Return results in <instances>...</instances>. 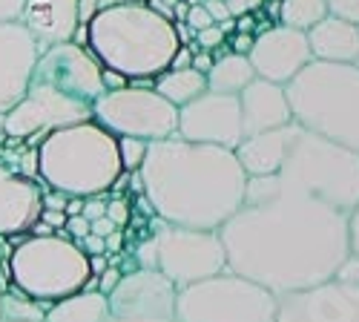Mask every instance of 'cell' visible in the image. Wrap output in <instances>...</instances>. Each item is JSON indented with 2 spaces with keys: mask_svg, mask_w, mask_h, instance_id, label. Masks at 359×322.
Instances as JSON below:
<instances>
[{
  "mask_svg": "<svg viewBox=\"0 0 359 322\" xmlns=\"http://www.w3.org/2000/svg\"><path fill=\"white\" fill-rule=\"evenodd\" d=\"M86 52L104 72L130 81H147L167 72L182 38L178 26L147 4H109L86 23Z\"/></svg>",
  "mask_w": 359,
  "mask_h": 322,
  "instance_id": "cell-3",
  "label": "cell"
},
{
  "mask_svg": "<svg viewBox=\"0 0 359 322\" xmlns=\"http://www.w3.org/2000/svg\"><path fill=\"white\" fill-rule=\"evenodd\" d=\"M43 322H109V300L101 290H78L49 305L43 311Z\"/></svg>",
  "mask_w": 359,
  "mask_h": 322,
  "instance_id": "cell-23",
  "label": "cell"
},
{
  "mask_svg": "<svg viewBox=\"0 0 359 322\" xmlns=\"http://www.w3.org/2000/svg\"><path fill=\"white\" fill-rule=\"evenodd\" d=\"M178 288L161 276L158 271L138 268L118 279V285L107 294L109 319H161L172 322Z\"/></svg>",
  "mask_w": 359,
  "mask_h": 322,
  "instance_id": "cell-14",
  "label": "cell"
},
{
  "mask_svg": "<svg viewBox=\"0 0 359 322\" xmlns=\"http://www.w3.org/2000/svg\"><path fill=\"white\" fill-rule=\"evenodd\" d=\"M236 98H238V112H242V133H245V138L259 135V133L279 130V127L293 121V112H290V104H287V95H285V86H279V83L256 78Z\"/></svg>",
  "mask_w": 359,
  "mask_h": 322,
  "instance_id": "cell-19",
  "label": "cell"
},
{
  "mask_svg": "<svg viewBox=\"0 0 359 322\" xmlns=\"http://www.w3.org/2000/svg\"><path fill=\"white\" fill-rule=\"evenodd\" d=\"M204 9H207V15L213 18V23H216V20H227V18H230V15H227V6H224V0H207Z\"/></svg>",
  "mask_w": 359,
  "mask_h": 322,
  "instance_id": "cell-40",
  "label": "cell"
},
{
  "mask_svg": "<svg viewBox=\"0 0 359 322\" xmlns=\"http://www.w3.org/2000/svg\"><path fill=\"white\" fill-rule=\"evenodd\" d=\"M156 95H161L164 101H170L172 107H187L190 101L201 98L207 93V78L201 69L196 67H184V69H167L156 78Z\"/></svg>",
  "mask_w": 359,
  "mask_h": 322,
  "instance_id": "cell-25",
  "label": "cell"
},
{
  "mask_svg": "<svg viewBox=\"0 0 359 322\" xmlns=\"http://www.w3.org/2000/svg\"><path fill=\"white\" fill-rule=\"evenodd\" d=\"M75 245H78L86 256H104V248H107V245H104V239H101V236H93V233H89V236H86L83 242H75Z\"/></svg>",
  "mask_w": 359,
  "mask_h": 322,
  "instance_id": "cell-35",
  "label": "cell"
},
{
  "mask_svg": "<svg viewBox=\"0 0 359 322\" xmlns=\"http://www.w3.org/2000/svg\"><path fill=\"white\" fill-rule=\"evenodd\" d=\"M135 253L141 268L158 271L178 290L227 271V256L219 230H190L167 224L153 239L138 245Z\"/></svg>",
  "mask_w": 359,
  "mask_h": 322,
  "instance_id": "cell-9",
  "label": "cell"
},
{
  "mask_svg": "<svg viewBox=\"0 0 359 322\" xmlns=\"http://www.w3.org/2000/svg\"><path fill=\"white\" fill-rule=\"evenodd\" d=\"M0 314H4V322H43V308L12 285L6 294H0Z\"/></svg>",
  "mask_w": 359,
  "mask_h": 322,
  "instance_id": "cell-27",
  "label": "cell"
},
{
  "mask_svg": "<svg viewBox=\"0 0 359 322\" xmlns=\"http://www.w3.org/2000/svg\"><path fill=\"white\" fill-rule=\"evenodd\" d=\"M224 6H227V15H242V12H245L248 6H253V4H250V0H227Z\"/></svg>",
  "mask_w": 359,
  "mask_h": 322,
  "instance_id": "cell-41",
  "label": "cell"
},
{
  "mask_svg": "<svg viewBox=\"0 0 359 322\" xmlns=\"http://www.w3.org/2000/svg\"><path fill=\"white\" fill-rule=\"evenodd\" d=\"M26 0H0V23H18Z\"/></svg>",
  "mask_w": 359,
  "mask_h": 322,
  "instance_id": "cell-31",
  "label": "cell"
},
{
  "mask_svg": "<svg viewBox=\"0 0 359 322\" xmlns=\"http://www.w3.org/2000/svg\"><path fill=\"white\" fill-rule=\"evenodd\" d=\"M187 23L196 29V32H201V29H207V26H216V23H213V18L207 15V9H204V6H193V9H190V15H187Z\"/></svg>",
  "mask_w": 359,
  "mask_h": 322,
  "instance_id": "cell-33",
  "label": "cell"
},
{
  "mask_svg": "<svg viewBox=\"0 0 359 322\" xmlns=\"http://www.w3.org/2000/svg\"><path fill=\"white\" fill-rule=\"evenodd\" d=\"M276 179L285 187L302 190L342 213H351L359 204V156L299 124Z\"/></svg>",
  "mask_w": 359,
  "mask_h": 322,
  "instance_id": "cell-7",
  "label": "cell"
},
{
  "mask_svg": "<svg viewBox=\"0 0 359 322\" xmlns=\"http://www.w3.org/2000/svg\"><path fill=\"white\" fill-rule=\"evenodd\" d=\"M81 121H93V107L72 101L61 93L41 83H29L26 95L4 115V133L9 138H32L49 135L52 130L72 127Z\"/></svg>",
  "mask_w": 359,
  "mask_h": 322,
  "instance_id": "cell-12",
  "label": "cell"
},
{
  "mask_svg": "<svg viewBox=\"0 0 359 322\" xmlns=\"http://www.w3.org/2000/svg\"><path fill=\"white\" fill-rule=\"evenodd\" d=\"M348 253L359 259V204L348 213Z\"/></svg>",
  "mask_w": 359,
  "mask_h": 322,
  "instance_id": "cell-30",
  "label": "cell"
},
{
  "mask_svg": "<svg viewBox=\"0 0 359 322\" xmlns=\"http://www.w3.org/2000/svg\"><path fill=\"white\" fill-rule=\"evenodd\" d=\"M67 208V196L64 193H55V190H43V210H64Z\"/></svg>",
  "mask_w": 359,
  "mask_h": 322,
  "instance_id": "cell-38",
  "label": "cell"
},
{
  "mask_svg": "<svg viewBox=\"0 0 359 322\" xmlns=\"http://www.w3.org/2000/svg\"><path fill=\"white\" fill-rule=\"evenodd\" d=\"M141 190L167 224L219 230L245 204L248 173L233 150L164 138L147 144L138 167Z\"/></svg>",
  "mask_w": 359,
  "mask_h": 322,
  "instance_id": "cell-2",
  "label": "cell"
},
{
  "mask_svg": "<svg viewBox=\"0 0 359 322\" xmlns=\"http://www.w3.org/2000/svg\"><path fill=\"white\" fill-rule=\"evenodd\" d=\"M109 322H161V319H109Z\"/></svg>",
  "mask_w": 359,
  "mask_h": 322,
  "instance_id": "cell-42",
  "label": "cell"
},
{
  "mask_svg": "<svg viewBox=\"0 0 359 322\" xmlns=\"http://www.w3.org/2000/svg\"><path fill=\"white\" fill-rule=\"evenodd\" d=\"M18 23L35 38L41 49L69 43L78 32V0H26Z\"/></svg>",
  "mask_w": 359,
  "mask_h": 322,
  "instance_id": "cell-20",
  "label": "cell"
},
{
  "mask_svg": "<svg viewBox=\"0 0 359 322\" xmlns=\"http://www.w3.org/2000/svg\"><path fill=\"white\" fill-rule=\"evenodd\" d=\"M325 18H327L325 0H282L279 6L282 26L296 29V32H308V29H313Z\"/></svg>",
  "mask_w": 359,
  "mask_h": 322,
  "instance_id": "cell-26",
  "label": "cell"
},
{
  "mask_svg": "<svg viewBox=\"0 0 359 322\" xmlns=\"http://www.w3.org/2000/svg\"><path fill=\"white\" fill-rule=\"evenodd\" d=\"M273 322H359V285L327 279L276 300Z\"/></svg>",
  "mask_w": 359,
  "mask_h": 322,
  "instance_id": "cell-15",
  "label": "cell"
},
{
  "mask_svg": "<svg viewBox=\"0 0 359 322\" xmlns=\"http://www.w3.org/2000/svg\"><path fill=\"white\" fill-rule=\"evenodd\" d=\"M276 297L262 285L230 271L182 288L175 294L172 322H273Z\"/></svg>",
  "mask_w": 359,
  "mask_h": 322,
  "instance_id": "cell-8",
  "label": "cell"
},
{
  "mask_svg": "<svg viewBox=\"0 0 359 322\" xmlns=\"http://www.w3.org/2000/svg\"><path fill=\"white\" fill-rule=\"evenodd\" d=\"M248 61H250L256 78L285 86L302 72L313 58H311L305 32H296V29H287V26H273L250 43Z\"/></svg>",
  "mask_w": 359,
  "mask_h": 322,
  "instance_id": "cell-16",
  "label": "cell"
},
{
  "mask_svg": "<svg viewBox=\"0 0 359 322\" xmlns=\"http://www.w3.org/2000/svg\"><path fill=\"white\" fill-rule=\"evenodd\" d=\"M9 279L12 288L46 311L49 305L83 290L93 279V271H89V256L64 230H55L52 236L26 233L9 253Z\"/></svg>",
  "mask_w": 359,
  "mask_h": 322,
  "instance_id": "cell-6",
  "label": "cell"
},
{
  "mask_svg": "<svg viewBox=\"0 0 359 322\" xmlns=\"http://www.w3.org/2000/svg\"><path fill=\"white\" fill-rule=\"evenodd\" d=\"M41 46L20 23H0V115H6L29 90Z\"/></svg>",
  "mask_w": 359,
  "mask_h": 322,
  "instance_id": "cell-17",
  "label": "cell"
},
{
  "mask_svg": "<svg viewBox=\"0 0 359 322\" xmlns=\"http://www.w3.org/2000/svg\"><path fill=\"white\" fill-rule=\"evenodd\" d=\"M121 4H144V0H121Z\"/></svg>",
  "mask_w": 359,
  "mask_h": 322,
  "instance_id": "cell-43",
  "label": "cell"
},
{
  "mask_svg": "<svg viewBox=\"0 0 359 322\" xmlns=\"http://www.w3.org/2000/svg\"><path fill=\"white\" fill-rule=\"evenodd\" d=\"M112 230H115V222H109L107 216H101V219H95L93 224H89V233H93V236H101V239H107Z\"/></svg>",
  "mask_w": 359,
  "mask_h": 322,
  "instance_id": "cell-39",
  "label": "cell"
},
{
  "mask_svg": "<svg viewBox=\"0 0 359 322\" xmlns=\"http://www.w3.org/2000/svg\"><path fill=\"white\" fill-rule=\"evenodd\" d=\"M95 279H98V288H95V290H101V294L107 297L109 290H112V288L118 285V279H121V274H118L115 268H107V271H104L101 276H95Z\"/></svg>",
  "mask_w": 359,
  "mask_h": 322,
  "instance_id": "cell-36",
  "label": "cell"
},
{
  "mask_svg": "<svg viewBox=\"0 0 359 322\" xmlns=\"http://www.w3.org/2000/svg\"><path fill=\"white\" fill-rule=\"evenodd\" d=\"M43 210V190L32 175L0 161V236H23Z\"/></svg>",
  "mask_w": 359,
  "mask_h": 322,
  "instance_id": "cell-18",
  "label": "cell"
},
{
  "mask_svg": "<svg viewBox=\"0 0 359 322\" xmlns=\"http://www.w3.org/2000/svg\"><path fill=\"white\" fill-rule=\"evenodd\" d=\"M293 130H296V121L279 127V130H271V133H259V135H250L245 138L238 147L233 150L242 170L248 173V179H256V175H276L279 167H282V159L287 153V144L293 138Z\"/></svg>",
  "mask_w": 359,
  "mask_h": 322,
  "instance_id": "cell-22",
  "label": "cell"
},
{
  "mask_svg": "<svg viewBox=\"0 0 359 322\" xmlns=\"http://www.w3.org/2000/svg\"><path fill=\"white\" fill-rule=\"evenodd\" d=\"M38 222L49 224L52 230H64V224H67V213H64V210H41V219H38Z\"/></svg>",
  "mask_w": 359,
  "mask_h": 322,
  "instance_id": "cell-37",
  "label": "cell"
},
{
  "mask_svg": "<svg viewBox=\"0 0 359 322\" xmlns=\"http://www.w3.org/2000/svg\"><path fill=\"white\" fill-rule=\"evenodd\" d=\"M38 179L67 199H95L121 179L118 138L95 121L52 130L38 147Z\"/></svg>",
  "mask_w": 359,
  "mask_h": 322,
  "instance_id": "cell-4",
  "label": "cell"
},
{
  "mask_svg": "<svg viewBox=\"0 0 359 322\" xmlns=\"http://www.w3.org/2000/svg\"><path fill=\"white\" fill-rule=\"evenodd\" d=\"M204 78H207V93L238 95L248 83L256 81V72H253L245 52H233V55L219 58L216 64H210V69L204 72Z\"/></svg>",
  "mask_w": 359,
  "mask_h": 322,
  "instance_id": "cell-24",
  "label": "cell"
},
{
  "mask_svg": "<svg viewBox=\"0 0 359 322\" xmlns=\"http://www.w3.org/2000/svg\"><path fill=\"white\" fill-rule=\"evenodd\" d=\"M198 41H201L204 49H213V46H219L224 41V29L222 26H207V29L198 32Z\"/></svg>",
  "mask_w": 359,
  "mask_h": 322,
  "instance_id": "cell-32",
  "label": "cell"
},
{
  "mask_svg": "<svg viewBox=\"0 0 359 322\" xmlns=\"http://www.w3.org/2000/svg\"><path fill=\"white\" fill-rule=\"evenodd\" d=\"M285 95L299 127L359 156V64L311 61Z\"/></svg>",
  "mask_w": 359,
  "mask_h": 322,
  "instance_id": "cell-5",
  "label": "cell"
},
{
  "mask_svg": "<svg viewBox=\"0 0 359 322\" xmlns=\"http://www.w3.org/2000/svg\"><path fill=\"white\" fill-rule=\"evenodd\" d=\"M178 138L193 144H210V147L236 150L245 141L242 112H238L236 95L204 93L178 109Z\"/></svg>",
  "mask_w": 359,
  "mask_h": 322,
  "instance_id": "cell-13",
  "label": "cell"
},
{
  "mask_svg": "<svg viewBox=\"0 0 359 322\" xmlns=\"http://www.w3.org/2000/svg\"><path fill=\"white\" fill-rule=\"evenodd\" d=\"M0 322H4V314H0Z\"/></svg>",
  "mask_w": 359,
  "mask_h": 322,
  "instance_id": "cell-44",
  "label": "cell"
},
{
  "mask_svg": "<svg viewBox=\"0 0 359 322\" xmlns=\"http://www.w3.org/2000/svg\"><path fill=\"white\" fill-rule=\"evenodd\" d=\"M313 61L322 64H359V26L327 15L305 32Z\"/></svg>",
  "mask_w": 359,
  "mask_h": 322,
  "instance_id": "cell-21",
  "label": "cell"
},
{
  "mask_svg": "<svg viewBox=\"0 0 359 322\" xmlns=\"http://www.w3.org/2000/svg\"><path fill=\"white\" fill-rule=\"evenodd\" d=\"M64 233H72L78 239H86L89 236V222L83 216H69L67 224H64Z\"/></svg>",
  "mask_w": 359,
  "mask_h": 322,
  "instance_id": "cell-34",
  "label": "cell"
},
{
  "mask_svg": "<svg viewBox=\"0 0 359 322\" xmlns=\"http://www.w3.org/2000/svg\"><path fill=\"white\" fill-rule=\"evenodd\" d=\"M93 121L115 138H138L153 144L178 133V107L153 90L121 86V90H107L93 101Z\"/></svg>",
  "mask_w": 359,
  "mask_h": 322,
  "instance_id": "cell-10",
  "label": "cell"
},
{
  "mask_svg": "<svg viewBox=\"0 0 359 322\" xmlns=\"http://www.w3.org/2000/svg\"><path fill=\"white\" fill-rule=\"evenodd\" d=\"M325 6H327V15L359 26V0H325Z\"/></svg>",
  "mask_w": 359,
  "mask_h": 322,
  "instance_id": "cell-29",
  "label": "cell"
},
{
  "mask_svg": "<svg viewBox=\"0 0 359 322\" xmlns=\"http://www.w3.org/2000/svg\"><path fill=\"white\" fill-rule=\"evenodd\" d=\"M29 83L49 86L72 101L93 107V101L107 93V72L83 46L69 41L41 49Z\"/></svg>",
  "mask_w": 359,
  "mask_h": 322,
  "instance_id": "cell-11",
  "label": "cell"
},
{
  "mask_svg": "<svg viewBox=\"0 0 359 322\" xmlns=\"http://www.w3.org/2000/svg\"><path fill=\"white\" fill-rule=\"evenodd\" d=\"M219 236L227 271L262 285L279 300L334 279L348 253V213L276 175L248 179L245 204Z\"/></svg>",
  "mask_w": 359,
  "mask_h": 322,
  "instance_id": "cell-1",
  "label": "cell"
},
{
  "mask_svg": "<svg viewBox=\"0 0 359 322\" xmlns=\"http://www.w3.org/2000/svg\"><path fill=\"white\" fill-rule=\"evenodd\" d=\"M144 153H147V141H138V138H118V159H121V170H135L141 167L144 161Z\"/></svg>",
  "mask_w": 359,
  "mask_h": 322,
  "instance_id": "cell-28",
  "label": "cell"
}]
</instances>
